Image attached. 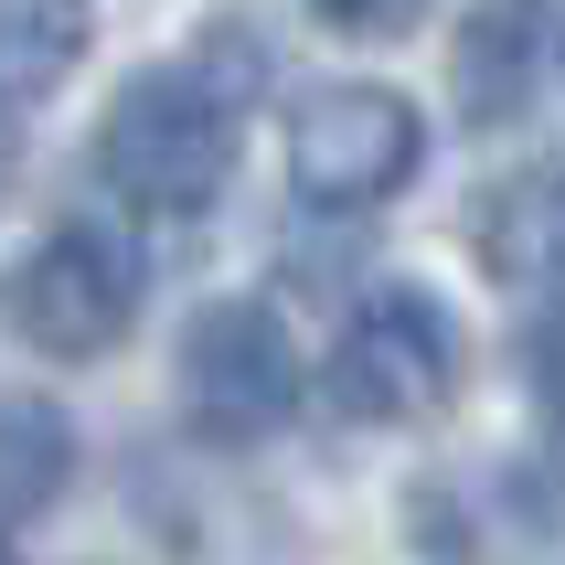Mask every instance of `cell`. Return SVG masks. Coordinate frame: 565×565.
Here are the masks:
<instances>
[{"label":"cell","instance_id":"cell-11","mask_svg":"<svg viewBox=\"0 0 565 565\" xmlns=\"http://www.w3.org/2000/svg\"><path fill=\"white\" fill-rule=\"evenodd\" d=\"M523 374H534V395H544V406L565 416V299H555V310L534 320V342H523Z\"/></svg>","mask_w":565,"mask_h":565},{"label":"cell","instance_id":"cell-1","mask_svg":"<svg viewBox=\"0 0 565 565\" xmlns=\"http://www.w3.org/2000/svg\"><path fill=\"white\" fill-rule=\"evenodd\" d=\"M96 171L139 214H203L235 171V96L203 64H150L128 75L107 128H96Z\"/></svg>","mask_w":565,"mask_h":565},{"label":"cell","instance_id":"cell-2","mask_svg":"<svg viewBox=\"0 0 565 565\" xmlns=\"http://www.w3.org/2000/svg\"><path fill=\"white\" fill-rule=\"evenodd\" d=\"M11 310H22V342L54 352V363L118 352L128 320H139V256H128V235H118V224H96V214H64L54 235L32 246Z\"/></svg>","mask_w":565,"mask_h":565},{"label":"cell","instance_id":"cell-7","mask_svg":"<svg viewBox=\"0 0 565 565\" xmlns=\"http://www.w3.org/2000/svg\"><path fill=\"white\" fill-rule=\"evenodd\" d=\"M64 470H75V427H64V406H43V395H0V534H22L32 512L64 491Z\"/></svg>","mask_w":565,"mask_h":565},{"label":"cell","instance_id":"cell-10","mask_svg":"<svg viewBox=\"0 0 565 565\" xmlns=\"http://www.w3.org/2000/svg\"><path fill=\"white\" fill-rule=\"evenodd\" d=\"M320 22L331 32H363V43H395V32L416 22V11H427V0H310Z\"/></svg>","mask_w":565,"mask_h":565},{"label":"cell","instance_id":"cell-12","mask_svg":"<svg viewBox=\"0 0 565 565\" xmlns=\"http://www.w3.org/2000/svg\"><path fill=\"white\" fill-rule=\"evenodd\" d=\"M11 171H22V118H11V96H0V192H11Z\"/></svg>","mask_w":565,"mask_h":565},{"label":"cell","instance_id":"cell-9","mask_svg":"<svg viewBox=\"0 0 565 565\" xmlns=\"http://www.w3.org/2000/svg\"><path fill=\"white\" fill-rule=\"evenodd\" d=\"M523 86H534V22H523V11L470 22V43H459V96H470V118L523 107Z\"/></svg>","mask_w":565,"mask_h":565},{"label":"cell","instance_id":"cell-8","mask_svg":"<svg viewBox=\"0 0 565 565\" xmlns=\"http://www.w3.org/2000/svg\"><path fill=\"white\" fill-rule=\"evenodd\" d=\"M96 11L86 0H0V96H54L75 64H86Z\"/></svg>","mask_w":565,"mask_h":565},{"label":"cell","instance_id":"cell-5","mask_svg":"<svg viewBox=\"0 0 565 565\" xmlns=\"http://www.w3.org/2000/svg\"><path fill=\"white\" fill-rule=\"evenodd\" d=\"M459 384V320L427 288H374L331 342V406L363 427H406Z\"/></svg>","mask_w":565,"mask_h":565},{"label":"cell","instance_id":"cell-4","mask_svg":"<svg viewBox=\"0 0 565 565\" xmlns=\"http://www.w3.org/2000/svg\"><path fill=\"white\" fill-rule=\"evenodd\" d=\"M416 150H427V128L395 86H310L288 118V182L320 214H363L384 192H406Z\"/></svg>","mask_w":565,"mask_h":565},{"label":"cell","instance_id":"cell-3","mask_svg":"<svg viewBox=\"0 0 565 565\" xmlns=\"http://www.w3.org/2000/svg\"><path fill=\"white\" fill-rule=\"evenodd\" d=\"M288 406H299L288 320L267 310V299H214V310L182 331V416H192V438L256 448Z\"/></svg>","mask_w":565,"mask_h":565},{"label":"cell","instance_id":"cell-6","mask_svg":"<svg viewBox=\"0 0 565 565\" xmlns=\"http://www.w3.org/2000/svg\"><path fill=\"white\" fill-rule=\"evenodd\" d=\"M470 235H480V267L512 278V288L523 278H565V160H534V171L491 182Z\"/></svg>","mask_w":565,"mask_h":565}]
</instances>
